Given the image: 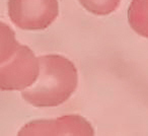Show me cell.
<instances>
[{"instance_id": "cell-5", "label": "cell", "mask_w": 148, "mask_h": 136, "mask_svg": "<svg viewBox=\"0 0 148 136\" xmlns=\"http://www.w3.org/2000/svg\"><path fill=\"white\" fill-rule=\"evenodd\" d=\"M128 21L135 33L148 38V0H132L128 8Z\"/></svg>"}, {"instance_id": "cell-1", "label": "cell", "mask_w": 148, "mask_h": 136, "mask_svg": "<svg viewBox=\"0 0 148 136\" xmlns=\"http://www.w3.org/2000/svg\"><path fill=\"white\" fill-rule=\"evenodd\" d=\"M40 74L37 81L23 91V100L37 108L57 107L75 91L78 73L73 63L57 54L40 56Z\"/></svg>"}, {"instance_id": "cell-4", "label": "cell", "mask_w": 148, "mask_h": 136, "mask_svg": "<svg viewBox=\"0 0 148 136\" xmlns=\"http://www.w3.org/2000/svg\"><path fill=\"white\" fill-rule=\"evenodd\" d=\"M21 136H92L95 130L85 118L79 115L62 116L56 119H40L25 124L18 132Z\"/></svg>"}, {"instance_id": "cell-6", "label": "cell", "mask_w": 148, "mask_h": 136, "mask_svg": "<svg viewBox=\"0 0 148 136\" xmlns=\"http://www.w3.org/2000/svg\"><path fill=\"white\" fill-rule=\"evenodd\" d=\"M78 1L87 11L99 16H103L114 12L121 3V0H78Z\"/></svg>"}, {"instance_id": "cell-3", "label": "cell", "mask_w": 148, "mask_h": 136, "mask_svg": "<svg viewBox=\"0 0 148 136\" xmlns=\"http://www.w3.org/2000/svg\"><path fill=\"white\" fill-rule=\"evenodd\" d=\"M10 21L21 30L41 31L59 15L58 0H8Z\"/></svg>"}, {"instance_id": "cell-2", "label": "cell", "mask_w": 148, "mask_h": 136, "mask_svg": "<svg viewBox=\"0 0 148 136\" xmlns=\"http://www.w3.org/2000/svg\"><path fill=\"white\" fill-rule=\"evenodd\" d=\"M0 89L23 91L37 81L40 62L27 46L15 39V34L6 23H0Z\"/></svg>"}]
</instances>
